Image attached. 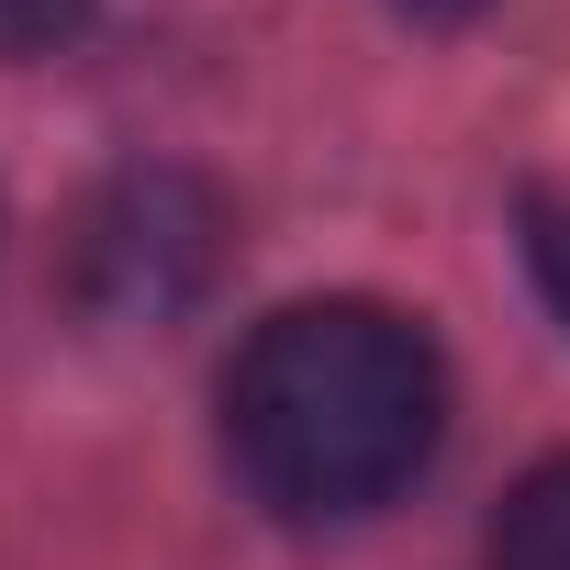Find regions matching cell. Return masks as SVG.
<instances>
[{
  "instance_id": "1",
  "label": "cell",
  "mask_w": 570,
  "mask_h": 570,
  "mask_svg": "<svg viewBox=\"0 0 570 570\" xmlns=\"http://www.w3.org/2000/svg\"><path fill=\"white\" fill-rule=\"evenodd\" d=\"M448 436V358L392 303H279L224 370V448L268 514H381Z\"/></svg>"
},
{
  "instance_id": "2",
  "label": "cell",
  "mask_w": 570,
  "mask_h": 570,
  "mask_svg": "<svg viewBox=\"0 0 570 570\" xmlns=\"http://www.w3.org/2000/svg\"><path fill=\"white\" fill-rule=\"evenodd\" d=\"M224 257V202L179 168H124L90 190L79 235H68V279L101 325H168L179 303H202V279Z\"/></svg>"
},
{
  "instance_id": "3",
  "label": "cell",
  "mask_w": 570,
  "mask_h": 570,
  "mask_svg": "<svg viewBox=\"0 0 570 570\" xmlns=\"http://www.w3.org/2000/svg\"><path fill=\"white\" fill-rule=\"evenodd\" d=\"M492 570H570V448L537 459L492 514Z\"/></svg>"
},
{
  "instance_id": "4",
  "label": "cell",
  "mask_w": 570,
  "mask_h": 570,
  "mask_svg": "<svg viewBox=\"0 0 570 570\" xmlns=\"http://www.w3.org/2000/svg\"><path fill=\"white\" fill-rule=\"evenodd\" d=\"M525 268H537L548 314L570 325V202H525Z\"/></svg>"
},
{
  "instance_id": "5",
  "label": "cell",
  "mask_w": 570,
  "mask_h": 570,
  "mask_svg": "<svg viewBox=\"0 0 570 570\" xmlns=\"http://www.w3.org/2000/svg\"><path fill=\"white\" fill-rule=\"evenodd\" d=\"M68 23H79V0H0V57H23V46H46Z\"/></svg>"
},
{
  "instance_id": "6",
  "label": "cell",
  "mask_w": 570,
  "mask_h": 570,
  "mask_svg": "<svg viewBox=\"0 0 570 570\" xmlns=\"http://www.w3.org/2000/svg\"><path fill=\"white\" fill-rule=\"evenodd\" d=\"M403 12H425V23H459V12H481V0H403Z\"/></svg>"
}]
</instances>
